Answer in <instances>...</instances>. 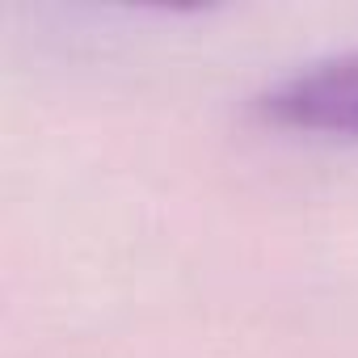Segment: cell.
<instances>
[{"instance_id": "cell-1", "label": "cell", "mask_w": 358, "mask_h": 358, "mask_svg": "<svg viewBox=\"0 0 358 358\" xmlns=\"http://www.w3.org/2000/svg\"><path fill=\"white\" fill-rule=\"evenodd\" d=\"M253 110L282 131L358 139V47L291 68L253 97Z\"/></svg>"}]
</instances>
